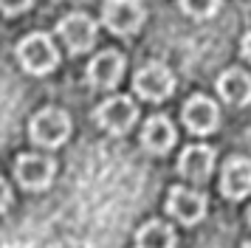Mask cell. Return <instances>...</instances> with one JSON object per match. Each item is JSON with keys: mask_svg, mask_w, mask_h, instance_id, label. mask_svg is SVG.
<instances>
[{"mask_svg": "<svg viewBox=\"0 0 251 248\" xmlns=\"http://www.w3.org/2000/svg\"><path fill=\"white\" fill-rule=\"evenodd\" d=\"M102 20L113 34H136L144 25V6L141 0H104Z\"/></svg>", "mask_w": 251, "mask_h": 248, "instance_id": "3957f363", "label": "cell"}, {"mask_svg": "<svg viewBox=\"0 0 251 248\" xmlns=\"http://www.w3.org/2000/svg\"><path fill=\"white\" fill-rule=\"evenodd\" d=\"M243 56L251 62V31L246 34V40H243Z\"/></svg>", "mask_w": 251, "mask_h": 248, "instance_id": "d6986e66", "label": "cell"}, {"mask_svg": "<svg viewBox=\"0 0 251 248\" xmlns=\"http://www.w3.org/2000/svg\"><path fill=\"white\" fill-rule=\"evenodd\" d=\"M217 90H220V96H223L228 104L246 107L251 101V76L243 68H228L226 74L217 79Z\"/></svg>", "mask_w": 251, "mask_h": 248, "instance_id": "5bb4252c", "label": "cell"}, {"mask_svg": "<svg viewBox=\"0 0 251 248\" xmlns=\"http://www.w3.org/2000/svg\"><path fill=\"white\" fill-rule=\"evenodd\" d=\"M175 231L161 220L144 223L136 234V248H175Z\"/></svg>", "mask_w": 251, "mask_h": 248, "instance_id": "9a60e30c", "label": "cell"}, {"mask_svg": "<svg viewBox=\"0 0 251 248\" xmlns=\"http://www.w3.org/2000/svg\"><path fill=\"white\" fill-rule=\"evenodd\" d=\"M220 192L228 200H240L251 195V161L249 158H231L220 175Z\"/></svg>", "mask_w": 251, "mask_h": 248, "instance_id": "8fae6325", "label": "cell"}, {"mask_svg": "<svg viewBox=\"0 0 251 248\" xmlns=\"http://www.w3.org/2000/svg\"><path fill=\"white\" fill-rule=\"evenodd\" d=\"M175 127L167 116H152L147 119L144 124V130H141V144L147 147L150 152H155V155H164V152H170L172 147H175Z\"/></svg>", "mask_w": 251, "mask_h": 248, "instance_id": "4fadbf2b", "label": "cell"}, {"mask_svg": "<svg viewBox=\"0 0 251 248\" xmlns=\"http://www.w3.org/2000/svg\"><path fill=\"white\" fill-rule=\"evenodd\" d=\"M136 119H138V107L130 96H113V99L102 101L96 107V122H99V127L107 130V133H116V135L127 133L136 124Z\"/></svg>", "mask_w": 251, "mask_h": 248, "instance_id": "277c9868", "label": "cell"}, {"mask_svg": "<svg viewBox=\"0 0 251 248\" xmlns=\"http://www.w3.org/2000/svg\"><path fill=\"white\" fill-rule=\"evenodd\" d=\"M28 133H31V141L37 147H54L65 144L71 135V116L59 107H46L31 116V124H28Z\"/></svg>", "mask_w": 251, "mask_h": 248, "instance_id": "7a4b0ae2", "label": "cell"}, {"mask_svg": "<svg viewBox=\"0 0 251 248\" xmlns=\"http://www.w3.org/2000/svg\"><path fill=\"white\" fill-rule=\"evenodd\" d=\"M14 172H17V180L25 189H48L54 180V172H57V164L48 155L25 152L14 161Z\"/></svg>", "mask_w": 251, "mask_h": 248, "instance_id": "8992f818", "label": "cell"}, {"mask_svg": "<svg viewBox=\"0 0 251 248\" xmlns=\"http://www.w3.org/2000/svg\"><path fill=\"white\" fill-rule=\"evenodd\" d=\"M57 31L65 40L71 54H82V51L93 48V43H96V23L88 14H82V11H74L65 20H59Z\"/></svg>", "mask_w": 251, "mask_h": 248, "instance_id": "52a82bcc", "label": "cell"}, {"mask_svg": "<svg viewBox=\"0 0 251 248\" xmlns=\"http://www.w3.org/2000/svg\"><path fill=\"white\" fill-rule=\"evenodd\" d=\"M34 0H0V11L6 17H14V14H23L25 9H31Z\"/></svg>", "mask_w": 251, "mask_h": 248, "instance_id": "e0dca14e", "label": "cell"}, {"mask_svg": "<svg viewBox=\"0 0 251 248\" xmlns=\"http://www.w3.org/2000/svg\"><path fill=\"white\" fill-rule=\"evenodd\" d=\"M243 248H251V243H246V246H243Z\"/></svg>", "mask_w": 251, "mask_h": 248, "instance_id": "ffe728a7", "label": "cell"}, {"mask_svg": "<svg viewBox=\"0 0 251 248\" xmlns=\"http://www.w3.org/2000/svg\"><path fill=\"white\" fill-rule=\"evenodd\" d=\"M249 223H251V209H249Z\"/></svg>", "mask_w": 251, "mask_h": 248, "instance_id": "44dd1931", "label": "cell"}, {"mask_svg": "<svg viewBox=\"0 0 251 248\" xmlns=\"http://www.w3.org/2000/svg\"><path fill=\"white\" fill-rule=\"evenodd\" d=\"M133 85H136V90H138L141 99L161 101V99H167L172 90H175V74H172L167 65H161V62H150V65L138 68Z\"/></svg>", "mask_w": 251, "mask_h": 248, "instance_id": "5b68a950", "label": "cell"}, {"mask_svg": "<svg viewBox=\"0 0 251 248\" xmlns=\"http://www.w3.org/2000/svg\"><path fill=\"white\" fill-rule=\"evenodd\" d=\"M167 212L181 220L183 225H195L203 220L206 214V195L195 189H186V186H175L170 192V200H167Z\"/></svg>", "mask_w": 251, "mask_h": 248, "instance_id": "ba28073f", "label": "cell"}, {"mask_svg": "<svg viewBox=\"0 0 251 248\" xmlns=\"http://www.w3.org/2000/svg\"><path fill=\"white\" fill-rule=\"evenodd\" d=\"M223 6V0H181V9L189 14V17H215V11Z\"/></svg>", "mask_w": 251, "mask_h": 248, "instance_id": "2e32d148", "label": "cell"}, {"mask_svg": "<svg viewBox=\"0 0 251 248\" xmlns=\"http://www.w3.org/2000/svg\"><path fill=\"white\" fill-rule=\"evenodd\" d=\"M125 74V56L119 51H102L88 65V82L93 88H113Z\"/></svg>", "mask_w": 251, "mask_h": 248, "instance_id": "30bf717a", "label": "cell"}, {"mask_svg": "<svg viewBox=\"0 0 251 248\" xmlns=\"http://www.w3.org/2000/svg\"><path fill=\"white\" fill-rule=\"evenodd\" d=\"M17 59L28 74H51L59 65V51L48 34H28L17 45Z\"/></svg>", "mask_w": 251, "mask_h": 248, "instance_id": "6da1fadb", "label": "cell"}, {"mask_svg": "<svg viewBox=\"0 0 251 248\" xmlns=\"http://www.w3.org/2000/svg\"><path fill=\"white\" fill-rule=\"evenodd\" d=\"M183 124L192 133L206 135L220 124V110H217V104L209 96H192L183 104Z\"/></svg>", "mask_w": 251, "mask_h": 248, "instance_id": "9c48e42d", "label": "cell"}, {"mask_svg": "<svg viewBox=\"0 0 251 248\" xmlns=\"http://www.w3.org/2000/svg\"><path fill=\"white\" fill-rule=\"evenodd\" d=\"M9 206H12V189H9V183H6V180L0 178V214L6 212Z\"/></svg>", "mask_w": 251, "mask_h": 248, "instance_id": "ac0fdd59", "label": "cell"}, {"mask_svg": "<svg viewBox=\"0 0 251 248\" xmlns=\"http://www.w3.org/2000/svg\"><path fill=\"white\" fill-rule=\"evenodd\" d=\"M215 167V149L206 144H192L186 147L178 158V172H181L183 178L195 180V183H201V180L209 178V172Z\"/></svg>", "mask_w": 251, "mask_h": 248, "instance_id": "7c38bea8", "label": "cell"}]
</instances>
